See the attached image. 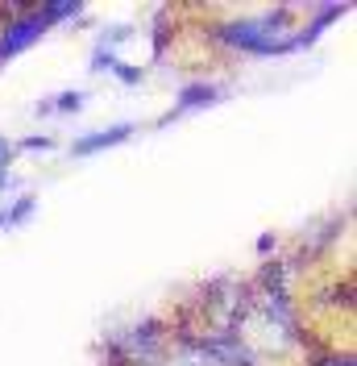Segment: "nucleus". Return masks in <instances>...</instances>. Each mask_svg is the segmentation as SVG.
Returning <instances> with one entry per match:
<instances>
[{"label": "nucleus", "instance_id": "obj_9", "mask_svg": "<svg viewBox=\"0 0 357 366\" xmlns=\"http://www.w3.org/2000/svg\"><path fill=\"white\" fill-rule=\"evenodd\" d=\"M116 75H121V79H125V84H137V79H141V67H121V63H116Z\"/></svg>", "mask_w": 357, "mask_h": 366}, {"label": "nucleus", "instance_id": "obj_7", "mask_svg": "<svg viewBox=\"0 0 357 366\" xmlns=\"http://www.w3.org/2000/svg\"><path fill=\"white\" fill-rule=\"evenodd\" d=\"M88 104V92H63L54 104H46V109H63V113H75V109H84Z\"/></svg>", "mask_w": 357, "mask_h": 366}, {"label": "nucleus", "instance_id": "obj_12", "mask_svg": "<svg viewBox=\"0 0 357 366\" xmlns=\"http://www.w3.org/2000/svg\"><path fill=\"white\" fill-rule=\"evenodd\" d=\"M320 366H353V358H324Z\"/></svg>", "mask_w": 357, "mask_h": 366}, {"label": "nucleus", "instance_id": "obj_3", "mask_svg": "<svg viewBox=\"0 0 357 366\" xmlns=\"http://www.w3.org/2000/svg\"><path fill=\"white\" fill-rule=\"evenodd\" d=\"M134 137V125H112V129H96V134L79 137V142H71V154H79V159H88L96 150H109V146H121V142H129Z\"/></svg>", "mask_w": 357, "mask_h": 366}, {"label": "nucleus", "instance_id": "obj_6", "mask_svg": "<svg viewBox=\"0 0 357 366\" xmlns=\"http://www.w3.org/2000/svg\"><path fill=\"white\" fill-rule=\"evenodd\" d=\"M29 212H34V196H21L13 208H4V225H25Z\"/></svg>", "mask_w": 357, "mask_h": 366}, {"label": "nucleus", "instance_id": "obj_11", "mask_svg": "<svg viewBox=\"0 0 357 366\" xmlns=\"http://www.w3.org/2000/svg\"><path fill=\"white\" fill-rule=\"evenodd\" d=\"M9 183H13V175H9V167H0V192H9Z\"/></svg>", "mask_w": 357, "mask_h": 366}, {"label": "nucleus", "instance_id": "obj_13", "mask_svg": "<svg viewBox=\"0 0 357 366\" xmlns=\"http://www.w3.org/2000/svg\"><path fill=\"white\" fill-rule=\"evenodd\" d=\"M0 225H4V208H0Z\"/></svg>", "mask_w": 357, "mask_h": 366}, {"label": "nucleus", "instance_id": "obj_5", "mask_svg": "<svg viewBox=\"0 0 357 366\" xmlns=\"http://www.w3.org/2000/svg\"><path fill=\"white\" fill-rule=\"evenodd\" d=\"M79 13H84V4H79V0H50V4H42L46 25L67 21V17H79Z\"/></svg>", "mask_w": 357, "mask_h": 366}, {"label": "nucleus", "instance_id": "obj_10", "mask_svg": "<svg viewBox=\"0 0 357 366\" xmlns=\"http://www.w3.org/2000/svg\"><path fill=\"white\" fill-rule=\"evenodd\" d=\"M13 162V146H9V137H0V167H9Z\"/></svg>", "mask_w": 357, "mask_h": 366}, {"label": "nucleus", "instance_id": "obj_1", "mask_svg": "<svg viewBox=\"0 0 357 366\" xmlns=\"http://www.w3.org/2000/svg\"><path fill=\"white\" fill-rule=\"evenodd\" d=\"M283 29H287L283 17H246V21L224 25V38L253 54H287L295 50V38H283Z\"/></svg>", "mask_w": 357, "mask_h": 366}, {"label": "nucleus", "instance_id": "obj_2", "mask_svg": "<svg viewBox=\"0 0 357 366\" xmlns=\"http://www.w3.org/2000/svg\"><path fill=\"white\" fill-rule=\"evenodd\" d=\"M46 29V17H42V9L38 13H25V17H13L9 21V29L0 34V59H13V54H21L25 46H34L38 38H42Z\"/></svg>", "mask_w": 357, "mask_h": 366}, {"label": "nucleus", "instance_id": "obj_8", "mask_svg": "<svg viewBox=\"0 0 357 366\" xmlns=\"http://www.w3.org/2000/svg\"><path fill=\"white\" fill-rule=\"evenodd\" d=\"M50 146H54V137H46V134H34L21 142V150H50Z\"/></svg>", "mask_w": 357, "mask_h": 366}, {"label": "nucleus", "instance_id": "obj_4", "mask_svg": "<svg viewBox=\"0 0 357 366\" xmlns=\"http://www.w3.org/2000/svg\"><path fill=\"white\" fill-rule=\"evenodd\" d=\"M224 92L221 88H212V84H191V88H183V96H178V104H175V113L166 117V121H175L178 113H191V109H208V104H216Z\"/></svg>", "mask_w": 357, "mask_h": 366}]
</instances>
